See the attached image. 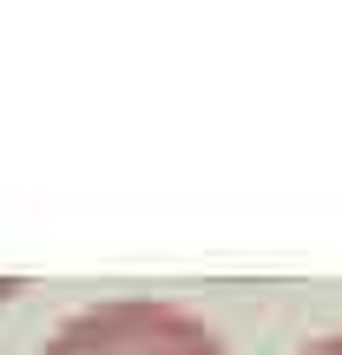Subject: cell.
<instances>
[{"mask_svg":"<svg viewBox=\"0 0 342 355\" xmlns=\"http://www.w3.org/2000/svg\"><path fill=\"white\" fill-rule=\"evenodd\" d=\"M13 290H20V283H0V303H7V296H13Z\"/></svg>","mask_w":342,"mask_h":355,"instance_id":"3","label":"cell"},{"mask_svg":"<svg viewBox=\"0 0 342 355\" xmlns=\"http://www.w3.org/2000/svg\"><path fill=\"white\" fill-rule=\"evenodd\" d=\"M296 355H342V336H323V343H309V349H296Z\"/></svg>","mask_w":342,"mask_h":355,"instance_id":"2","label":"cell"},{"mask_svg":"<svg viewBox=\"0 0 342 355\" xmlns=\"http://www.w3.org/2000/svg\"><path fill=\"white\" fill-rule=\"evenodd\" d=\"M40 355H230L204 316L158 296H112L66 316Z\"/></svg>","mask_w":342,"mask_h":355,"instance_id":"1","label":"cell"}]
</instances>
